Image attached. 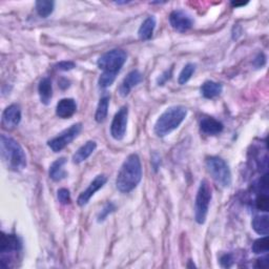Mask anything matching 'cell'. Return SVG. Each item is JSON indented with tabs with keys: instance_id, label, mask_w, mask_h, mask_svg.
Segmentation results:
<instances>
[{
	"instance_id": "obj_7",
	"label": "cell",
	"mask_w": 269,
	"mask_h": 269,
	"mask_svg": "<svg viewBox=\"0 0 269 269\" xmlns=\"http://www.w3.org/2000/svg\"><path fill=\"white\" fill-rule=\"evenodd\" d=\"M212 198L211 187L207 180H202L198 189L195 202V220L198 224H204L207 218L209 204Z\"/></svg>"
},
{
	"instance_id": "obj_9",
	"label": "cell",
	"mask_w": 269,
	"mask_h": 269,
	"mask_svg": "<svg viewBox=\"0 0 269 269\" xmlns=\"http://www.w3.org/2000/svg\"><path fill=\"white\" fill-rule=\"evenodd\" d=\"M127 121H129V107L122 106L112 119L110 125V135L115 140H122L126 133Z\"/></svg>"
},
{
	"instance_id": "obj_24",
	"label": "cell",
	"mask_w": 269,
	"mask_h": 269,
	"mask_svg": "<svg viewBox=\"0 0 269 269\" xmlns=\"http://www.w3.org/2000/svg\"><path fill=\"white\" fill-rule=\"evenodd\" d=\"M195 72H196V64L187 63L185 66L183 67V69L181 70V73L179 75V79H178L179 84L183 86V84L187 83Z\"/></svg>"
},
{
	"instance_id": "obj_10",
	"label": "cell",
	"mask_w": 269,
	"mask_h": 269,
	"mask_svg": "<svg viewBox=\"0 0 269 269\" xmlns=\"http://www.w3.org/2000/svg\"><path fill=\"white\" fill-rule=\"evenodd\" d=\"M169 22L174 29L180 33H185L194 25V20L188 13L182 10L173 11L169 15Z\"/></svg>"
},
{
	"instance_id": "obj_23",
	"label": "cell",
	"mask_w": 269,
	"mask_h": 269,
	"mask_svg": "<svg viewBox=\"0 0 269 269\" xmlns=\"http://www.w3.org/2000/svg\"><path fill=\"white\" fill-rule=\"evenodd\" d=\"M55 8V3L54 2H48V0H40V2L36 3V11L38 13V15L42 18L49 17L51 14L53 13Z\"/></svg>"
},
{
	"instance_id": "obj_25",
	"label": "cell",
	"mask_w": 269,
	"mask_h": 269,
	"mask_svg": "<svg viewBox=\"0 0 269 269\" xmlns=\"http://www.w3.org/2000/svg\"><path fill=\"white\" fill-rule=\"evenodd\" d=\"M269 249V240L267 236H264L263 238H260L254 241L252 244V251L256 254H262L268 252Z\"/></svg>"
},
{
	"instance_id": "obj_30",
	"label": "cell",
	"mask_w": 269,
	"mask_h": 269,
	"mask_svg": "<svg viewBox=\"0 0 269 269\" xmlns=\"http://www.w3.org/2000/svg\"><path fill=\"white\" fill-rule=\"evenodd\" d=\"M220 264L221 266L228 268L234 264V256L232 253H225L220 258Z\"/></svg>"
},
{
	"instance_id": "obj_12",
	"label": "cell",
	"mask_w": 269,
	"mask_h": 269,
	"mask_svg": "<svg viewBox=\"0 0 269 269\" xmlns=\"http://www.w3.org/2000/svg\"><path fill=\"white\" fill-rule=\"evenodd\" d=\"M107 182V178L105 175H99L97 176L90 184V186L80 194V196L78 197V200L77 203L79 206H86L89 201L91 200V198L99 190L101 189L104 185L105 183Z\"/></svg>"
},
{
	"instance_id": "obj_17",
	"label": "cell",
	"mask_w": 269,
	"mask_h": 269,
	"mask_svg": "<svg viewBox=\"0 0 269 269\" xmlns=\"http://www.w3.org/2000/svg\"><path fill=\"white\" fill-rule=\"evenodd\" d=\"M97 148V143L95 141H88V142L82 145L73 156V162L76 164H80L83 161H86L90 156L95 151Z\"/></svg>"
},
{
	"instance_id": "obj_14",
	"label": "cell",
	"mask_w": 269,
	"mask_h": 269,
	"mask_svg": "<svg viewBox=\"0 0 269 269\" xmlns=\"http://www.w3.org/2000/svg\"><path fill=\"white\" fill-rule=\"evenodd\" d=\"M77 111V103L72 98H64L56 106V115L61 119H68Z\"/></svg>"
},
{
	"instance_id": "obj_18",
	"label": "cell",
	"mask_w": 269,
	"mask_h": 269,
	"mask_svg": "<svg viewBox=\"0 0 269 269\" xmlns=\"http://www.w3.org/2000/svg\"><path fill=\"white\" fill-rule=\"evenodd\" d=\"M38 93L41 102L48 105L51 101L52 96H53V87H52V81L50 78L46 77L44 79H41L38 86Z\"/></svg>"
},
{
	"instance_id": "obj_16",
	"label": "cell",
	"mask_w": 269,
	"mask_h": 269,
	"mask_svg": "<svg viewBox=\"0 0 269 269\" xmlns=\"http://www.w3.org/2000/svg\"><path fill=\"white\" fill-rule=\"evenodd\" d=\"M65 163H66V158L64 157L59 158L52 163V165L50 166L49 175L53 181L55 182L61 181L67 176V173L64 171Z\"/></svg>"
},
{
	"instance_id": "obj_6",
	"label": "cell",
	"mask_w": 269,
	"mask_h": 269,
	"mask_svg": "<svg viewBox=\"0 0 269 269\" xmlns=\"http://www.w3.org/2000/svg\"><path fill=\"white\" fill-rule=\"evenodd\" d=\"M208 174L222 187H229L232 184V172L226 161L217 156L208 157L205 162Z\"/></svg>"
},
{
	"instance_id": "obj_2",
	"label": "cell",
	"mask_w": 269,
	"mask_h": 269,
	"mask_svg": "<svg viewBox=\"0 0 269 269\" xmlns=\"http://www.w3.org/2000/svg\"><path fill=\"white\" fill-rule=\"evenodd\" d=\"M0 152L8 169L12 172H20L26 166V155L16 140L2 135L0 137Z\"/></svg>"
},
{
	"instance_id": "obj_28",
	"label": "cell",
	"mask_w": 269,
	"mask_h": 269,
	"mask_svg": "<svg viewBox=\"0 0 269 269\" xmlns=\"http://www.w3.org/2000/svg\"><path fill=\"white\" fill-rule=\"evenodd\" d=\"M57 197H58V200L61 204L66 205L70 203V194L69 190L66 188H60L57 193Z\"/></svg>"
},
{
	"instance_id": "obj_5",
	"label": "cell",
	"mask_w": 269,
	"mask_h": 269,
	"mask_svg": "<svg viewBox=\"0 0 269 269\" xmlns=\"http://www.w3.org/2000/svg\"><path fill=\"white\" fill-rule=\"evenodd\" d=\"M126 59L127 54L125 51L115 49L101 55L97 61V65L99 69L102 70V74L117 77V74L126 62Z\"/></svg>"
},
{
	"instance_id": "obj_29",
	"label": "cell",
	"mask_w": 269,
	"mask_h": 269,
	"mask_svg": "<svg viewBox=\"0 0 269 269\" xmlns=\"http://www.w3.org/2000/svg\"><path fill=\"white\" fill-rule=\"evenodd\" d=\"M173 69H174L173 67H171L169 69H166L163 74H161V75L158 77V79H157V84H158L159 87L164 86V84H165L169 79L172 78V76H173Z\"/></svg>"
},
{
	"instance_id": "obj_27",
	"label": "cell",
	"mask_w": 269,
	"mask_h": 269,
	"mask_svg": "<svg viewBox=\"0 0 269 269\" xmlns=\"http://www.w3.org/2000/svg\"><path fill=\"white\" fill-rule=\"evenodd\" d=\"M116 210V206L112 204V203H106L104 205V207L102 208V210L99 212V215L97 217V221L100 223V222H103L111 212H114Z\"/></svg>"
},
{
	"instance_id": "obj_22",
	"label": "cell",
	"mask_w": 269,
	"mask_h": 269,
	"mask_svg": "<svg viewBox=\"0 0 269 269\" xmlns=\"http://www.w3.org/2000/svg\"><path fill=\"white\" fill-rule=\"evenodd\" d=\"M108 105H109V96L104 95L103 97L100 98V100H99L95 114V120L98 123H101L106 119L108 112Z\"/></svg>"
},
{
	"instance_id": "obj_21",
	"label": "cell",
	"mask_w": 269,
	"mask_h": 269,
	"mask_svg": "<svg viewBox=\"0 0 269 269\" xmlns=\"http://www.w3.org/2000/svg\"><path fill=\"white\" fill-rule=\"evenodd\" d=\"M251 226L253 230L260 236H268L269 226H268V216H256L252 219Z\"/></svg>"
},
{
	"instance_id": "obj_31",
	"label": "cell",
	"mask_w": 269,
	"mask_h": 269,
	"mask_svg": "<svg viewBox=\"0 0 269 269\" xmlns=\"http://www.w3.org/2000/svg\"><path fill=\"white\" fill-rule=\"evenodd\" d=\"M76 66V64L73 61H61L56 64V67L59 70H70Z\"/></svg>"
},
{
	"instance_id": "obj_13",
	"label": "cell",
	"mask_w": 269,
	"mask_h": 269,
	"mask_svg": "<svg viewBox=\"0 0 269 269\" xmlns=\"http://www.w3.org/2000/svg\"><path fill=\"white\" fill-rule=\"evenodd\" d=\"M142 80H143V75L141 74L139 70H137V69L132 70V72L129 75H127L124 78V80L122 81L121 86L119 88V94L122 97H126L127 95L131 93V91L136 86H138V84Z\"/></svg>"
},
{
	"instance_id": "obj_4",
	"label": "cell",
	"mask_w": 269,
	"mask_h": 269,
	"mask_svg": "<svg viewBox=\"0 0 269 269\" xmlns=\"http://www.w3.org/2000/svg\"><path fill=\"white\" fill-rule=\"evenodd\" d=\"M22 250L21 240L16 235L2 234L0 240V266L3 268H13L15 266L14 261Z\"/></svg>"
},
{
	"instance_id": "obj_3",
	"label": "cell",
	"mask_w": 269,
	"mask_h": 269,
	"mask_svg": "<svg viewBox=\"0 0 269 269\" xmlns=\"http://www.w3.org/2000/svg\"><path fill=\"white\" fill-rule=\"evenodd\" d=\"M187 108L182 105L168 107L158 118L153 131L158 137H165L174 132L186 118Z\"/></svg>"
},
{
	"instance_id": "obj_15",
	"label": "cell",
	"mask_w": 269,
	"mask_h": 269,
	"mask_svg": "<svg viewBox=\"0 0 269 269\" xmlns=\"http://www.w3.org/2000/svg\"><path fill=\"white\" fill-rule=\"evenodd\" d=\"M224 125L219 120L212 117H205L200 122V130L203 134L208 136H216L222 133Z\"/></svg>"
},
{
	"instance_id": "obj_1",
	"label": "cell",
	"mask_w": 269,
	"mask_h": 269,
	"mask_svg": "<svg viewBox=\"0 0 269 269\" xmlns=\"http://www.w3.org/2000/svg\"><path fill=\"white\" fill-rule=\"evenodd\" d=\"M142 179V165L139 156L132 153L125 159L116 179V186L119 191L129 194L133 191Z\"/></svg>"
},
{
	"instance_id": "obj_20",
	"label": "cell",
	"mask_w": 269,
	"mask_h": 269,
	"mask_svg": "<svg viewBox=\"0 0 269 269\" xmlns=\"http://www.w3.org/2000/svg\"><path fill=\"white\" fill-rule=\"evenodd\" d=\"M223 91L221 83L215 81H206L201 87V94L206 99H212L219 96Z\"/></svg>"
},
{
	"instance_id": "obj_33",
	"label": "cell",
	"mask_w": 269,
	"mask_h": 269,
	"mask_svg": "<svg viewBox=\"0 0 269 269\" xmlns=\"http://www.w3.org/2000/svg\"><path fill=\"white\" fill-rule=\"evenodd\" d=\"M257 267L259 268H266L268 266V258L267 257H264V258H261L257 261Z\"/></svg>"
},
{
	"instance_id": "obj_11",
	"label": "cell",
	"mask_w": 269,
	"mask_h": 269,
	"mask_svg": "<svg viewBox=\"0 0 269 269\" xmlns=\"http://www.w3.org/2000/svg\"><path fill=\"white\" fill-rule=\"evenodd\" d=\"M21 121V108L18 104H11L8 106L2 117V124L5 130L12 131L18 126Z\"/></svg>"
},
{
	"instance_id": "obj_8",
	"label": "cell",
	"mask_w": 269,
	"mask_h": 269,
	"mask_svg": "<svg viewBox=\"0 0 269 269\" xmlns=\"http://www.w3.org/2000/svg\"><path fill=\"white\" fill-rule=\"evenodd\" d=\"M82 130V124L76 123L73 124L68 129L64 130L62 133H60L57 137L51 139L48 145L54 152L61 151L65 146H67L72 141L80 134Z\"/></svg>"
},
{
	"instance_id": "obj_32",
	"label": "cell",
	"mask_w": 269,
	"mask_h": 269,
	"mask_svg": "<svg viewBox=\"0 0 269 269\" xmlns=\"http://www.w3.org/2000/svg\"><path fill=\"white\" fill-rule=\"evenodd\" d=\"M266 63V57L263 53H260L253 60V65L257 68H262Z\"/></svg>"
},
{
	"instance_id": "obj_19",
	"label": "cell",
	"mask_w": 269,
	"mask_h": 269,
	"mask_svg": "<svg viewBox=\"0 0 269 269\" xmlns=\"http://www.w3.org/2000/svg\"><path fill=\"white\" fill-rule=\"evenodd\" d=\"M155 27H156V18L153 16H148L139 27L138 31L139 38L143 41L149 40L152 37Z\"/></svg>"
},
{
	"instance_id": "obj_26",
	"label": "cell",
	"mask_w": 269,
	"mask_h": 269,
	"mask_svg": "<svg viewBox=\"0 0 269 269\" xmlns=\"http://www.w3.org/2000/svg\"><path fill=\"white\" fill-rule=\"evenodd\" d=\"M256 207L260 211H268L269 209V199L268 195L265 193H259L257 199H256Z\"/></svg>"
}]
</instances>
